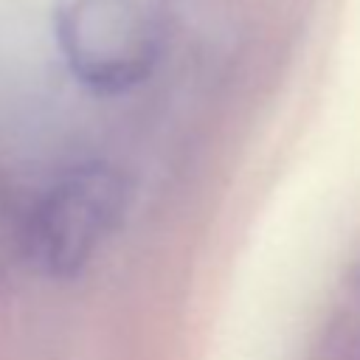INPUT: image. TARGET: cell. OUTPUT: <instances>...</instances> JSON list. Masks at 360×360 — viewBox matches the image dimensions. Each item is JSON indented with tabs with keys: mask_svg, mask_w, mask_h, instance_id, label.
<instances>
[{
	"mask_svg": "<svg viewBox=\"0 0 360 360\" xmlns=\"http://www.w3.org/2000/svg\"><path fill=\"white\" fill-rule=\"evenodd\" d=\"M172 0H53V28L73 76L127 90L160 59Z\"/></svg>",
	"mask_w": 360,
	"mask_h": 360,
	"instance_id": "1",
	"label": "cell"
},
{
	"mask_svg": "<svg viewBox=\"0 0 360 360\" xmlns=\"http://www.w3.org/2000/svg\"><path fill=\"white\" fill-rule=\"evenodd\" d=\"M127 186L107 166H79L42 200L34 217V248L53 276L79 273L118 228Z\"/></svg>",
	"mask_w": 360,
	"mask_h": 360,
	"instance_id": "2",
	"label": "cell"
}]
</instances>
